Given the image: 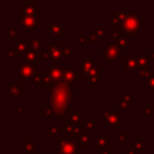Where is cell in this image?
<instances>
[{
  "instance_id": "38",
  "label": "cell",
  "mask_w": 154,
  "mask_h": 154,
  "mask_svg": "<svg viewBox=\"0 0 154 154\" xmlns=\"http://www.w3.org/2000/svg\"><path fill=\"white\" fill-rule=\"evenodd\" d=\"M83 126L85 128L87 131H91V130L95 129V123H94L93 120H85V124H84Z\"/></svg>"
},
{
  "instance_id": "37",
  "label": "cell",
  "mask_w": 154,
  "mask_h": 154,
  "mask_svg": "<svg viewBox=\"0 0 154 154\" xmlns=\"http://www.w3.org/2000/svg\"><path fill=\"white\" fill-rule=\"evenodd\" d=\"M18 34H19V31H18L17 28H11V29H8V32H7L8 37H11V38H16V37H18Z\"/></svg>"
},
{
  "instance_id": "41",
  "label": "cell",
  "mask_w": 154,
  "mask_h": 154,
  "mask_svg": "<svg viewBox=\"0 0 154 154\" xmlns=\"http://www.w3.org/2000/svg\"><path fill=\"white\" fill-rule=\"evenodd\" d=\"M88 37H89V40H90V43H95V42H96L97 36H96V34H95V32H91Z\"/></svg>"
},
{
  "instance_id": "1",
  "label": "cell",
  "mask_w": 154,
  "mask_h": 154,
  "mask_svg": "<svg viewBox=\"0 0 154 154\" xmlns=\"http://www.w3.org/2000/svg\"><path fill=\"white\" fill-rule=\"evenodd\" d=\"M72 102L73 96L71 84L61 81L59 83H52L47 88V105L52 107L53 113L58 120H64L67 107Z\"/></svg>"
},
{
  "instance_id": "9",
  "label": "cell",
  "mask_w": 154,
  "mask_h": 154,
  "mask_svg": "<svg viewBox=\"0 0 154 154\" xmlns=\"http://www.w3.org/2000/svg\"><path fill=\"white\" fill-rule=\"evenodd\" d=\"M61 70H63V82L71 84L79 81V72H77L72 66L64 65L61 66Z\"/></svg>"
},
{
  "instance_id": "8",
  "label": "cell",
  "mask_w": 154,
  "mask_h": 154,
  "mask_svg": "<svg viewBox=\"0 0 154 154\" xmlns=\"http://www.w3.org/2000/svg\"><path fill=\"white\" fill-rule=\"evenodd\" d=\"M122 55V51L119 47H117L113 43H109L106 46L102 53V60L103 61H112V59H119Z\"/></svg>"
},
{
  "instance_id": "47",
  "label": "cell",
  "mask_w": 154,
  "mask_h": 154,
  "mask_svg": "<svg viewBox=\"0 0 154 154\" xmlns=\"http://www.w3.org/2000/svg\"><path fill=\"white\" fill-rule=\"evenodd\" d=\"M35 154H45V153H35Z\"/></svg>"
},
{
  "instance_id": "10",
  "label": "cell",
  "mask_w": 154,
  "mask_h": 154,
  "mask_svg": "<svg viewBox=\"0 0 154 154\" xmlns=\"http://www.w3.org/2000/svg\"><path fill=\"white\" fill-rule=\"evenodd\" d=\"M46 72L48 73L51 81L53 83H59L63 81V70L61 66H59L58 64H51L47 66Z\"/></svg>"
},
{
  "instance_id": "29",
  "label": "cell",
  "mask_w": 154,
  "mask_h": 154,
  "mask_svg": "<svg viewBox=\"0 0 154 154\" xmlns=\"http://www.w3.org/2000/svg\"><path fill=\"white\" fill-rule=\"evenodd\" d=\"M41 113H42L43 116H46V119H47V120H52V119H53L52 116H54V113H53V109H52V107H51L49 105H47V107H46L45 109H42Z\"/></svg>"
},
{
  "instance_id": "49",
  "label": "cell",
  "mask_w": 154,
  "mask_h": 154,
  "mask_svg": "<svg viewBox=\"0 0 154 154\" xmlns=\"http://www.w3.org/2000/svg\"><path fill=\"white\" fill-rule=\"evenodd\" d=\"M28 154H30V153H28ZM32 154H35V153H32Z\"/></svg>"
},
{
  "instance_id": "20",
  "label": "cell",
  "mask_w": 154,
  "mask_h": 154,
  "mask_svg": "<svg viewBox=\"0 0 154 154\" xmlns=\"http://www.w3.org/2000/svg\"><path fill=\"white\" fill-rule=\"evenodd\" d=\"M13 49H14L18 54L25 53V52L29 49V45H28L25 41H23V40L18 38V37H16V38L13 40Z\"/></svg>"
},
{
  "instance_id": "4",
  "label": "cell",
  "mask_w": 154,
  "mask_h": 154,
  "mask_svg": "<svg viewBox=\"0 0 154 154\" xmlns=\"http://www.w3.org/2000/svg\"><path fill=\"white\" fill-rule=\"evenodd\" d=\"M41 17H42V12L41 11H36L34 14L31 16H25V17H22L19 19V25L26 30V31H30V32H35L36 31V28H40L41 24H42V20H41Z\"/></svg>"
},
{
  "instance_id": "27",
  "label": "cell",
  "mask_w": 154,
  "mask_h": 154,
  "mask_svg": "<svg viewBox=\"0 0 154 154\" xmlns=\"http://www.w3.org/2000/svg\"><path fill=\"white\" fill-rule=\"evenodd\" d=\"M75 43H90V40H89V37H87V35L84 32H81L77 37H75L73 45Z\"/></svg>"
},
{
  "instance_id": "35",
  "label": "cell",
  "mask_w": 154,
  "mask_h": 154,
  "mask_svg": "<svg viewBox=\"0 0 154 154\" xmlns=\"http://www.w3.org/2000/svg\"><path fill=\"white\" fill-rule=\"evenodd\" d=\"M147 85H149L152 91H154V72H152L150 76H147Z\"/></svg>"
},
{
  "instance_id": "31",
  "label": "cell",
  "mask_w": 154,
  "mask_h": 154,
  "mask_svg": "<svg viewBox=\"0 0 154 154\" xmlns=\"http://www.w3.org/2000/svg\"><path fill=\"white\" fill-rule=\"evenodd\" d=\"M136 60H137V64H138L140 66H142V65H147L148 61H149V55H144V54H142V55H140V57H136Z\"/></svg>"
},
{
  "instance_id": "2",
  "label": "cell",
  "mask_w": 154,
  "mask_h": 154,
  "mask_svg": "<svg viewBox=\"0 0 154 154\" xmlns=\"http://www.w3.org/2000/svg\"><path fill=\"white\" fill-rule=\"evenodd\" d=\"M144 22V17L140 16V13L136 11H130L126 13L125 19L120 23V25L118 26L122 32H124L128 37H131L135 35L136 31H138V29L141 28V25Z\"/></svg>"
},
{
  "instance_id": "12",
  "label": "cell",
  "mask_w": 154,
  "mask_h": 154,
  "mask_svg": "<svg viewBox=\"0 0 154 154\" xmlns=\"http://www.w3.org/2000/svg\"><path fill=\"white\" fill-rule=\"evenodd\" d=\"M100 72H101V66H100V65H95V66L84 76V81L88 82L91 87H95L96 83H99V81H100Z\"/></svg>"
},
{
  "instance_id": "17",
  "label": "cell",
  "mask_w": 154,
  "mask_h": 154,
  "mask_svg": "<svg viewBox=\"0 0 154 154\" xmlns=\"http://www.w3.org/2000/svg\"><path fill=\"white\" fill-rule=\"evenodd\" d=\"M119 60L124 61V70L125 71H132L138 67L136 57H130V55H120Z\"/></svg>"
},
{
  "instance_id": "19",
  "label": "cell",
  "mask_w": 154,
  "mask_h": 154,
  "mask_svg": "<svg viewBox=\"0 0 154 154\" xmlns=\"http://www.w3.org/2000/svg\"><path fill=\"white\" fill-rule=\"evenodd\" d=\"M66 114H69V119H71L76 125H78L81 122H85V117L81 114L77 108H67Z\"/></svg>"
},
{
  "instance_id": "3",
  "label": "cell",
  "mask_w": 154,
  "mask_h": 154,
  "mask_svg": "<svg viewBox=\"0 0 154 154\" xmlns=\"http://www.w3.org/2000/svg\"><path fill=\"white\" fill-rule=\"evenodd\" d=\"M57 148L59 154H79L78 144H76L73 138L59 136L57 140Z\"/></svg>"
},
{
  "instance_id": "43",
  "label": "cell",
  "mask_w": 154,
  "mask_h": 154,
  "mask_svg": "<svg viewBox=\"0 0 154 154\" xmlns=\"http://www.w3.org/2000/svg\"><path fill=\"white\" fill-rule=\"evenodd\" d=\"M90 148L91 147V144H90V142H88V143H84V142H78V148Z\"/></svg>"
},
{
  "instance_id": "24",
  "label": "cell",
  "mask_w": 154,
  "mask_h": 154,
  "mask_svg": "<svg viewBox=\"0 0 154 154\" xmlns=\"http://www.w3.org/2000/svg\"><path fill=\"white\" fill-rule=\"evenodd\" d=\"M59 132H64L63 126H49L47 130V136L48 137H55V136H58Z\"/></svg>"
},
{
  "instance_id": "21",
  "label": "cell",
  "mask_w": 154,
  "mask_h": 154,
  "mask_svg": "<svg viewBox=\"0 0 154 154\" xmlns=\"http://www.w3.org/2000/svg\"><path fill=\"white\" fill-rule=\"evenodd\" d=\"M129 148L134 152H144V138L135 137L134 142L129 143Z\"/></svg>"
},
{
  "instance_id": "34",
  "label": "cell",
  "mask_w": 154,
  "mask_h": 154,
  "mask_svg": "<svg viewBox=\"0 0 154 154\" xmlns=\"http://www.w3.org/2000/svg\"><path fill=\"white\" fill-rule=\"evenodd\" d=\"M128 137H129V132L128 131H123V132H119L117 135V138H118L119 142H126Z\"/></svg>"
},
{
  "instance_id": "14",
  "label": "cell",
  "mask_w": 154,
  "mask_h": 154,
  "mask_svg": "<svg viewBox=\"0 0 154 154\" xmlns=\"http://www.w3.org/2000/svg\"><path fill=\"white\" fill-rule=\"evenodd\" d=\"M96 65V63L94 60H91V57L89 54L84 55V59L79 63V76H85L94 66Z\"/></svg>"
},
{
  "instance_id": "6",
  "label": "cell",
  "mask_w": 154,
  "mask_h": 154,
  "mask_svg": "<svg viewBox=\"0 0 154 154\" xmlns=\"http://www.w3.org/2000/svg\"><path fill=\"white\" fill-rule=\"evenodd\" d=\"M101 114H102V118H101V124L102 125H111V126L119 125L120 126L123 124V119H122L120 114L117 111L102 109Z\"/></svg>"
},
{
  "instance_id": "28",
  "label": "cell",
  "mask_w": 154,
  "mask_h": 154,
  "mask_svg": "<svg viewBox=\"0 0 154 154\" xmlns=\"http://www.w3.org/2000/svg\"><path fill=\"white\" fill-rule=\"evenodd\" d=\"M42 43H41V41L38 40V38H32L31 41H30V48L31 49H34V51H37V52H41L42 51Z\"/></svg>"
},
{
  "instance_id": "39",
  "label": "cell",
  "mask_w": 154,
  "mask_h": 154,
  "mask_svg": "<svg viewBox=\"0 0 154 154\" xmlns=\"http://www.w3.org/2000/svg\"><path fill=\"white\" fill-rule=\"evenodd\" d=\"M94 32L96 34V36H97V37H105V36H106V30H105L103 28H100V26H99V28H96Z\"/></svg>"
},
{
  "instance_id": "11",
  "label": "cell",
  "mask_w": 154,
  "mask_h": 154,
  "mask_svg": "<svg viewBox=\"0 0 154 154\" xmlns=\"http://www.w3.org/2000/svg\"><path fill=\"white\" fill-rule=\"evenodd\" d=\"M63 22H47L46 23V31L52 34L53 36L61 38L64 32H63Z\"/></svg>"
},
{
  "instance_id": "30",
  "label": "cell",
  "mask_w": 154,
  "mask_h": 154,
  "mask_svg": "<svg viewBox=\"0 0 154 154\" xmlns=\"http://www.w3.org/2000/svg\"><path fill=\"white\" fill-rule=\"evenodd\" d=\"M13 113L17 116H23L25 113V108L24 105H19V103H14L13 105Z\"/></svg>"
},
{
  "instance_id": "23",
  "label": "cell",
  "mask_w": 154,
  "mask_h": 154,
  "mask_svg": "<svg viewBox=\"0 0 154 154\" xmlns=\"http://www.w3.org/2000/svg\"><path fill=\"white\" fill-rule=\"evenodd\" d=\"M18 146H19V148L25 149V150H26L28 153H30V154L35 153V143L30 140V137H29V136L24 137V140H23Z\"/></svg>"
},
{
  "instance_id": "46",
  "label": "cell",
  "mask_w": 154,
  "mask_h": 154,
  "mask_svg": "<svg viewBox=\"0 0 154 154\" xmlns=\"http://www.w3.org/2000/svg\"><path fill=\"white\" fill-rule=\"evenodd\" d=\"M150 57H152V58H154V51H152V52H150Z\"/></svg>"
},
{
  "instance_id": "36",
  "label": "cell",
  "mask_w": 154,
  "mask_h": 154,
  "mask_svg": "<svg viewBox=\"0 0 154 154\" xmlns=\"http://www.w3.org/2000/svg\"><path fill=\"white\" fill-rule=\"evenodd\" d=\"M87 130H85V128L83 126V125H77V126H75V137L76 136H81L82 134H84Z\"/></svg>"
},
{
  "instance_id": "48",
  "label": "cell",
  "mask_w": 154,
  "mask_h": 154,
  "mask_svg": "<svg viewBox=\"0 0 154 154\" xmlns=\"http://www.w3.org/2000/svg\"><path fill=\"white\" fill-rule=\"evenodd\" d=\"M53 154H59V153H53Z\"/></svg>"
},
{
  "instance_id": "18",
  "label": "cell",
  "mask_w": 154,
  "mask_h": 154,
  "mask_svg": "<svg viewBox=\"0 0 154 154\" xmlns=\"http://www.w3.org/2000/svg\"><path fill=\"white\" fill-rule=\"evenodd\" d=\"M57 47L59 48V51L61 52L63 54V59L61 60H67L70 55L73 54L75 52V45L73 43H67V45H64V43H55Z\"/></svg>"
},
{
  "instance_id": "45",
  "label": "cell",
  "mask_w": 154,
  "mask_h": 154,
  "mask_svg": "<svg viewBox=\"0 0 154 154\" xmlns=\"http://www.w3.org/2000/svg\"><path fill=\"white\" fill-rule=\"evenodd\" d=\"M101 154H112V148H109V147L103 148V149L101 150Z\"/></svg>"
},
{
  "instance_id": "44",
  "label": "cell",
  "mask_w": 154,
  "mask_h": 154,
  "mask_svg": "<svg viewBox=\"0 0 154 154\" xmlns=\"http://www.w3.org/2000/svg\"><path fill=\"white\" fill-rule=\"evenodd\" d=\"M41 59H45V60L51 59V58H49V54H48L47 51H42V52H41Z\"/></svg>"
},
{
  "instance_id": "33",
  "label": "cell",
  "mask_w": 154,
  "mask_h": 154,
  "mask_svg": "<svg viewBox=\"0 0 154 154\" xmlns=\"http://www.w3.org/2000/svg\"><path fill=\"white\" fill-rule=\"evenodd\" d=\"M78 142H84V143L90 142V135H89V132L85 131L84 134H82L81 136H78Z\"/></svg>"
},
{
  "instance_id": "22",
  "label": "cell",
  "mask_w": 154,
  "mask_h": 154,
  "mask_svg": "<svg viewBox=\"0 0 154 154\" xmlns=\"http://www.w3.org/2000/svg\"><path fill=\"white\" fill-rule=\"evenodd\" d=\"M42 52V51H41ZM41 52H37V51H34L31 48H29L25 53H24V58L26 61H30V63H36L37 60L41 59Z\"/></svg>"
},
{
  "instance_id": "13",
  "label": "cell",
  "mask_w": 154,
  "mask_h": 154,
  "mask_svg": "<svg viewBox=\"0 0 154 154\" xmlns=\"http://www.w3.org/2000/svg\"><path fill=\"white\" fill-rule=\"evenodd\" d=\"M18 12H19V16L22 17L34 14L36 12V2L34 0H25L23 5H19Z\"/></svg>"
},
{
  "instance_id": "40",
  "label": "cell",
  "mask_w": 154,
  "mask_h": 154,
  "mask_svg": "<svg viewBox=\"0 0 154 154\" xmlns=\"http://www.w3.org/2000/svg\"><path fill=\"white\" fill-rule=\"evenodd\" d=\"M123 100L126 101V102L130 105V103L132 102V94H131V93H125L124 96H123Z\"/></svg>"
},
{
  "instance_id": "42",
  "label": "cell",
  "mask_w": 154,
  "mask_h": 154,
  "mask_svg": "<svg viewBox=\"0 0 154 154\" xmlns=\"http://www.w3.org/2000/svg\"><path fill=\"white\" fill-rule=\"evenodd\" d=\"M119 107H122V108H128V107H129V103H128L126 101H124L123 99H120V100H119Z\"/></svg>"
},
{
  "instance_id": "26",
  "label": "cell",
  "mask_w": 154,
  "mask_h": 154,
  "mask_svg": "<svg viewBox=\"0 0 154 154\" xmlns=\"http://www.w3.org/2000/svg\"><path fill=\"white\" fill-rule=\"evenodd\" d=\"M2 54L6 55L8 60H14V58L18 55V53L13 48H10V49L8 48H5V49H2Z\"/></svg>"
},
{
  "instance_id": "7",
  "label": "cell",
  "mask_w": 154,
  "mask_h": 154,
  "mask_svg": "<svg viewBox=\"0 0 154 154\" xmlns=\"http://www.w3.org/2000/svg\"><path fill=\"white\" fill-rule=\"evenodd\" d=\"M31 81L34 82L35 87H37V88H48L53 83L46 71H36L34 77L31 78Z\"/></svg>"
},
{
  "instance_id": "25",
  "label": "cell",
  "mask_w": 154,
  "mask_h": 154,
  "mask_svg": "<svg viewBox=\"0 0 154 154\" xmlns=\"http://www.w3.org/2000/svg\"><path fill=\"white\" fill-rule=\"evenodd\" d=\"M94 143H95V147H96V148L103 149V148H106V144H107V137H105V136H99V137L95 138Z\"/></svg>"
},
{
  "instance_id": "16",
  "label": "cell",
  "mask_w": 154,
  "mask_h": 154,
  "mask_svg": "<svg viewBox=\"0 0 154 154\" xmlns=\"http://www.w3.org/2000/svg\"><path fill=\"white\" fill-rule=\"evenodd\" d=\"M7 87H8V99L19 97V95L25 91V88L22 87L19 82H10Z\"/></svg>"
},
{
  "instance_id": "15",
  "label": "cell",
  "mask_w": 154,
  "mask_h": 154,
  "mask_svg": "<svg viewBox=\"0 0 154 154\" xmlns=\"http://www.w3.org/2000/svg\"><path fill=\"white\" fill-rule=\"evenodd\" d=\"M46 51L49 54V58L52 59V64H58L59 60L63 59V54L57 47L55 43H47L46 45Z\"/></svg>"
},
{
  "instance_id": "5",
  "label": "cell",
  "mask_w": 154,
  "mask_h": 154,
  "mask_svg": "<svg viewBox=\"0 0 154 154\" xmlns=\"http://www.w3.org/2000/svg\"><path fill=\"white\" fill-rule=\"evenodd\" d=\"M36 63H30L26 61L25 59H22L18 61V72H19V82H25V81H30L36 70H35Z\"/></svg>"
},
{
  "instance_id": "32",
  "label": "cell",
  "mask_w": 154,
  "mask_h": 154,
  "mask_svg": "<svg viewBox=\"0 0 154 154\" xmlns=\"http://www.w3.org/2000/svg\"><path fill=\"white\" fill-rule=\"evenodd\" d=\"M149 72H150V65H142L140 66V75L142 76H149Z\"/></svg>"
}]
</instances>
